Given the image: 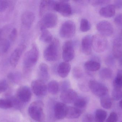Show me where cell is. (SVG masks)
I'll list each match as a JSON object with an SVG mask.
<instances>
[{
    "label": "cell",
    "mask_w": 122,
    "mask_h": 122,
    "mask_svg": "<svg viewBox=\"0 0 122 122\" xmlns=\"http://www.w3.org/2000/svg\"><path fill=\"white\" fill-rule=\"evenodd\" d=\"M61 56V46L59 41L55 38L50 43L44 52V57L47 61L54 62Z\"/></svg>",
    "instance_id": "1"
},
{
    "label": "cell",
    "mask_w": 122,
    "mask_h": 122,
    "mask_svg": "<svg viewBox=\"0 0 122 122\" xmlns=\"http://www.w3.org/2000/svg\"><path fill=\"white\" fill-rule=\"evenodd\" d=\"M44 106V104L42 101L38 100L32 102L28 108L29 116L37 122L43 121L45 117Z\"/></svg>",
    "instance_id": "2"
},
{
    "label": "cell",
    "mask_w": 122,
    "mask_h": 122,
    "mask_svg": "<svg viewBox=\"0 0 122 122\" xmlns=\"http://www.w3.org/2000/svg\"><path fill=\"white\" fill-rule=\"evenodd\" d=\"M39 57V51L37 46L33 44L30 50L24 55L23 64L26 69H29L34 66L37 63Z\"/></svg>",
    "instance_id": "3"
},
{
    "label": "cell",
    "mask_w": 122,
    "mask_h": 122,
    "mask_svg": "<svg viewBox=\"0 0 122 122\" xmlns=\"http://www.w3.org/2000/svg\"><path fill=\"white\" fill-rule=\"evenodd\" d=\"M107 40L105 37L100 34H97L92 36V45L93 49L97 53L104 52L107 47Z\"/></svg>",
    "instance_id": "4"
},
{
    "label": "cell",
    "mask_w": 122,
    "mask_h": 122,
    "mask_svg": "<svg viewBox=\"0 0 122 122\" xmlns=\"http://www.w3.org/2000/svg\"><path fill=\"white\" fill-rule=\"evenodd\" d=\"M76 32V26L74 22L71 20L65 21L61 26L59 31L60 36L64 38L72 37Z\"/></svg>",
    "instance_id": "5"
},
{
    "label": "cell",
    "mask_w": 122,
    "mask_h": 122,
    "mask_svg": "<svg viewBox=\"0 0 122 122\" xmlns=\"http://www.w3.org/2000/svg\"><path fill=\"white\" fill-rule=\"evenodd\" d=\"M89 87L92 93L95 96L102 97L108 94L107 87L103 84L96 80H90L89 83Z\"/></svg>",
    "instance_id": "6"
},
{
    "label": "cell",
    "mask_w": 122,
    "mask_h": 122,
    "mask_svg": "<svg viewBox=\"0 0 122 122\" xmlns=\"http://www.w3.org/2000/svg\"><path fill=\"white\" fill-rule=\"evenodd\" d=\"M58 22L57 15L54 13L49 12L43 16L42 20L39 23V27L46 29L53 28L56 26Z\"/></svg>",
    "instance_id": "7"
},
{
    "label": "cell",
    "mask_w": 122,
    "mask_h": 122,
    "mask_svg": "<svg viewBox=\"0 0 122 122\" xmlns=\"http://www.w3.org/2000/svg\"><path fill=\"white\" fill-rule=\"evenodd\" d=\"M62 58L65 62H68L74 58L75 51L73 42L67 41L64 43L62 47Z\"/></svg>",
    "instance_id": "8"
},
{
    "label": "cell",
    "mask_w": 122,
    "mask_h": 122,
    "mask_svg": "<svg viewBox=\"0 0 122 122\" xmlns=\"http://www.w3.org/2000/svg\"><path fill=\"white\" fill-rule=\"evenodd\" d=\"M31 88L34 94L38 96H43L47 93L48 88L45 82L41 80L33 81L31 84Z\"/></svg>",
    "instance_id": "9"
},
{
    "label": "cell",
    "mask_w": 122,
    "mask_h": 122,
    "mask_svg": "<svg viewBox=\"0 0 122 122\" xmlns=\"http://www.w3.org/2000/svg\"><path fill=\"white\" fill-rule=\"evenodd\" d=\"M96 27L100 34L104 37L110 36L114 32L113 26L108 21L103 20L99 21L97 24Z\"/></svg>",
    "instance_id": "10"
},
{
    "label": "cell",
    "mask_w": 122,
    "mask_h": 122,
    "mask_svg": "<svg viewBox=\"0 0 122 122\" xmlns=\"http://www.w3.org/2000/svg\"><path fill=\"white\" fill-rule=\"evenodd\" d=\"M54 11L59 13L64 16H69L72 14L71 6L67 1H56Z\"/></svg>",
    "instance_id": "11"
},
{
    "label": "cell",
    "mask_w": 122,
    "mask_h": 122,
    "mask_svg": "<svg viewBox=\"0 0 122 122\" xmlns=\"http://www.w3.org/2000/svg\"><path fill=\"white\" fill-rule=\"evenodd\" d=\"M31 92L30 89L27 86L19 87L16 92V98L23 104L27 103L31 99Z\"/></svg>",
    "instance_id": "12"
},
{
    "label": "cell",
    "mask_w": 122,
    "mask_h": 122,
    "mask_svg": "<svg viewBox=\"0 0 122 122\" xmlns=\"http://www.w3.org/2000/svg\"><path fill=\"white\" fill-rule=\"evenodd\" d=\"M78 96V95L75 91L69 89L61 91L60 98L63 103L69 104L74 103Z\"/></svg>",
    "instance_id": "13"
},
{
    "label": "cell",
    "mask_w": 122,
    "mask_h": 122,
    "mask_svg": "<svg viewBox=\"0 0 122 122\" xmlns=\"http://www.w3.org/2000/svg\"><path fill=\"white\" fill-rule=\"evenodd\" d=\"M25 48V46L21 44L14 50L11 55L10 62L11 65L15 67L17 66L20 57Z\"/></svg>",
    "instance_id": "14"
},
{
    "label": "cell",
    "mask_w": 122,
    "mask_h": 122,
    "mask_svg": "<svg viewBox=\"0 0 122 122\" xmlns=\"http://www.w3.org/2000/svg\"><path fill=\"white\" fill-rule=\"evenodd\" d=\"M67 107L63 102H56L54 107V116L56 118L61 120L66 117Z\"/></svg>",
    "instance_id": "15"
},
{
    "label": "cell",
    "mask_w": 122,
    "mask_h": 122,
    "mask_svg": "<svg viewBox=\"0 0 122 122\" xmlns=\"http://www.w3.org/2000/svg\"><path fill=\"white\" fill-rule=\"evenodd\" d=\"M35 19V14L32 11H25L23 13L21 16L22 24L28 29H29L31 27Z\"/></svg>",
    "instance_id": "16"
},
{
    "label": "cell",
    "mask_w": 122,
    "mask_h": 122,
    "mask_svg": "<svg viewBox=\"0 0 122 122\" xmlns=\"http://www.w3.org/2000/svg\"><path fill=\"white\" fill-rule=\"evenodd\" d=\"M56 1L53 0H42L39 5V14L40 16H44L48 11H54V5Z\"/></svg>",
    "instance_id": "17"
},
{
    "label": "cell",
    "mask_w": 122,
    "mask_h": 122,
    "mask_svg": "<svg viewBox=\"0 0 122 122\" xmlns=\"http://www.w3.org/2000/svg\"><path fill=\"white\" fill-rule=\"evenodd\" d=\"M92 36L91 35H87L83 37L82 40V51L86 55H90L92 53Z\"/></svg>",
    "instance_id": "18"
},
{
    "label": "cell",
    "mask_w": 122,
    "mask_h": 122,
    "mask_svg": "<svg viewBox=\"0 0 122 122\" xmlns=\"http://www.w3.org/2000/svg\"><path fill=\"white\" fill-rule=\"evenodd\" d=\"M112 54L115 58L119 59L122 57V39H115L112 47Z\"/></svg>",
    "instance_id": "19"
},
{
    "label": "cell",
    "mask_w": 122,
    "mask_h": 122,
    "mask_svg": "<svg viewBox=\"0 0 122 122\" xmlns=\"http://www.w3.org/2000/svg\"><path fill=\"white\" fill-rule=\"evenodd\" d=\"M71 69V65L68 62H61L57 68L58 74L61 78H65L69 74Z\"/></svg>",
    "instance_id": "20"
},
{
    "label": "cell",
    "mask_w": 122,
    "mask_h": 122,
    "mask_svg": "<svg viewBox=\"0 0 122 122\" xmlns=\"http://www.w3.org/2000/svg\"><path fill=\"white\" fill-rule=\"evenodd\" d=\"M115 7L113 4H109L102 7L99 11L100 16L105 18H109L112 17L116 13Z\"/></svg>",
    "instance_id": "21"
},
{
    "label": "cell",
    "mask_w": 122,
    "mask_h": 122,
    "mask_svg": "<svg viewBox=\"0 0 122 122\" xmlns=\"http://www.w3.org/2000/svg\"><path fill=\"white\" fill-rule=\"evenodd\" d=\"M39 80L46 82L49 78L48 66L44 63H41L39 67Z\"/></svg>",
    "instance_id": "22"
},
{
    "label": "cell",
    "mask_w": 122,
    "mask_h": 122,
    "mask_svg": "<svg viewBox=\"0 0 122 122\" xmlns=\"http://www.w3.org/2000/svg\"><path fill=\"white\" fill-rule=\"evenodd\" d=\"M82 110L77 107L67 106L66 117L69 119H77L81 114Z\"/></svg>",
    "instance_id": "23"
},
{
    "label": "cell",
    "mask_w": 122,
    "mask_h": 122,
    "mask_svg": "<svg viewBox=\"0 0 122 122\" xmlns=\"http://www.w3.org/2000/svg\"><path fill=\"white\" fill-rule=\"evenodd\" d=\"M84 68L86 70L90 72L98 71L100 69L101 65L100 63L97 61L90 60L85 62Z\"/></svg>",
    "instance_id": "24"
},
{
    "label": "cell",
    "mask_w": 122,
    "mask_h": 122,
    "mask_svg": "<svg viewBox=\"0 0 122 122\" xmlns=\"http://www.w3.org/2000/svg\"><path fill=\"white\" fill-rule=\"evenodd\" d=\"M40 29L41 31L40 40L45 43H51L53 41V36L51 32L45 28L41 27Z\"/></svg>",
    "instance_id": "25"
},
{
    "label": "cell",
    "mask_w": 122,
    "mask_h": 122,
    "mask_svg": "<svg viewBox=\"0 0 122 122\" xmlns=\"http://www.w3.org/2000/svg\"><path fill=\"white\" fill-rule=\"evenodd\" d=\"M100 104L104 109H109L112 107V102L110 97L106 95L100 97Z\"/></svg>",
    "instance_id": "26"
},
{
    "label": "cell",
    "mask_w": 122,
    "mask_h": 122,
    "mask_svg": "<svg viewBox=\"0 0 122 122\" xmlns=\"http://www.w3.org/2000/svg\"><path fill=\"white\" fill-rule=\"evenodd\" d=\"M107 116V112L102 109L97 110L95 112V119L96 122H104Z\"/></svg>",
    "instance_id": "27"
},
{
    "label": "cell",
    "mask_w": 122,
    "mask_h": 122,
    "mask_svg": "<svg viewBox=\"0 0 122 122\" xmlns=\"http://www.w3.org/2000/svg\"><path fill=\"white\" fill-rule=\"evenodd\" d=\"M87 102L88 100L86 97L78 96L74 102V105L75 107L81 110L86 107Z\"/></svg>",
    "instance_id": "28"
},
{
    "label": "cell",
    "mask_w": 122,
    "mask_h": 122,
    "mask_svg": "<svg viewBox=\"0 0 122 122\" xmlns=\"http://www.w3.org/2000/svg\"><path fill=\"white\" fill-rule=\"evenodd\" d=\"M47 88L49 92L53 95L58 94L60 89L59 84L55 80H52L49 83Z\"/></svg>",
    "instance_id": "29"
},
{
    "label": "cell",
    "mask_w": 122,
    "mask_h": 122,
    "mask_svg": "<svg viewBox=\"0 0 122 122\" xmlns=\"http://www.w3.org/2000/svg\"><path fill=\"white\" fill-rule=\"evenodd\" d=\"M10 47L9 41L5 39L0 38V55H2L8 51Z\"/></svg>",
    "instance_id": "30"
},
{
    "label": "cell",
    "mask_w": 122,
    "mask_h": 122,
    "mask_svg": "<svg viewBox=\"0 0 122 122\" xmlns=\"http://www.w3.org/2000/svg\"><path fill=\"white\" fill-rule=\"evenodd\" d=\"M99 76L102 79H109L112 77V70L110 68H103L100 71Z\"/></svg>",
    "instance_id": "31"
},
{
    "label": "cell",
    "mask_w": 122,
    "mask_h": 122,
    "mask_svg": "<svg viewBox=\"0 0 122 122\" xmlns=\"http://www.w3.org/2000/svg\"><path fill=\"white\" fill-rule=\"evenodd\" d=\"M114 88L122 89V71H119L113 81Z\"/></svg>",
    "instance_id": "32"
},
{
    "label": "cell",
    "mask_w": 122,
    "mask_h": 122,
    "mask_svg": "<svg viewBox=\"0 0 122 122\" xmlns=\"http://www.w3.org/2000/svg\"><path fill=\"white\" fill-rule=\"evenodd\" d=\"M13 107V102L10 100L7 99H0V108L6 110Z\"/></svg>",
    "instance_id": "33"
},
{
    "label": "cell",
    "mask_w": 122,
    "mask_h": 122,
    "mask_svg": "<svg viewBox=\"0 0 122 122\" xmlns=\"http://www.w3.org/2000/svg\"><path fill=\"white\" fill-rule=\"evenodd\" d=\"M91 28V25L89 21L85 18L82 19L80 24V30L82 32H85Z\"/></svg>",
    "instance_id": "34"
},
{
    "label": "cell",
    "mask_w": 122,
    "mask_h": 122,
    "mask_svg": "<svg viewBox=\"0 0 122 122\" xmlns=\"http://www.w3.org/2000/svg\"><path fill=\"white\" fill-rule=\"evenodd\" d=\"M112 97L115 101H119L122 99V89L114 88L112 92Z\"/></svg>",
    "instance_id": "35"
},
{
    "label": "cell",
    "mask_w": 122,
    "mask_h": 122,
    "mask_svg": "<svg viewBox=\"0 0 122 122\" xmlns=\"http://www.w3.org/2000/svg\"><path fill=\"white\" fill-rule=\"evenodd\" d=\"M7 81L5 79L0 80V94L6 91L8 89Z\"/></svg>",
    "instance_id": "36"
},
{
    "label": "cell",
    "mask_w": 122,
    "mask_h": 122,
    "mask_svg": "<svg viewBox=\"0 0 122 122\" xmlns=\"http://www.w3.org/2000/svg\"><path fill=\"white\" fill-rule=\"evenodd\" d=\"M118 120V117L117 114L115 112H111L106 122H117Z\"/></svg>",
    "instance_id": "37"
},
{
    "label": "cell",
    "mask_w": 122,
    "mask_h": 122,
    "mask_svg": "<svg viewBox=\"0 0 122 122\" xmlns=\"http://www.w3.org/2000/svg\"><path fill=\"white\" fill-rule=\"evenodd\" d=\"M90 3L93 6H98L99 5L107 4L110 2V1L107 0H94L89 1Z\"/></svg>",
    "instance_id": "38"
},
{
    "label": "cell",
    "mask_w": 122,
    "mask_h": 122,
    "mask_svg": "<svg viewBox=\"0 0 122 122\" xmlns=\"http://www.w3.org/2000/svg\"><path fill=\"white\" fill-rule=\"evenodd\" d=\"M82 122H96L95 117L91 114L85 115L82 117Z\"/></svg>",
    "instance_id": "39"
},
{
    "label": "cell",
    "mask_w": 122,
    "mask_h": 122,
    "mask_svg": "<svg viewBox=\"0 0 122 122\" xmlns=\"http://www.w3.org/2000/svg\"><path fill=\"white\" fill-rule=\"evenodd\" d=\"M8 1L0 0V12H3L9 6Z\"/></svg>",
    "instance_id": "40"
},
{
    "label": "cell",
    "mask_w": 122,
    "mask_h": 122,
    "mask_svg": "<svg viewBox=\"0 0 122 122\" xmlns=\"http://www.w3.org/2000/svg\"><path fill=\"white\" fill-rule=\"evenodd\" d=\"M70 84L69 82L67 81H64L61 82L60 85H59V89H61V91L70 89L69 87Z\"/></svg>",
    "instance_id": "41"
},
{
    "label": "cell",
    "mask_w": 122,
    "mask_h": 122,
    "mask_svg": "<svg viewBox=\"0 0 122 122\" xmlns=\"http://www.w3.org/2000/svg\"><path fill=\"white\" fill-rule=\"evenodd\" d=\"M73 74L75 78L79 79L82 76V73L79 69L77 67H75L73 69Z\"/></svg>",
    "instance_id": "42"
},
{
    "label": "cell",
    "mask_w": 122,
    "mask_h": 122,
    "mask_svg": "<svg viewBox=\"0 0 122 122\" xmlns=\"http://www.w3.org/2000/svg\"><path fill=\"white\" fill-rule=\"evenodd\" d=\"M115 23L118 26L122 27V14L117 15L114 19Z\"/></svg>",
    "instance_id": "43"
},
{
    "label": "cell",
    "mask_w": 122,
    "mask_h": 122,
    "mask_svg": "<svg viewBox=\"0 0 122 122\" xmlns=\"http://www.w3.org/2000/svg\"><path fill=\"white\" fill-rule=\"evenodd\" d=\"M17 35V31L15 28L13 29L9 36L10 40L11 41H14L16 38Z\"/></svg>",
    "instance_id": "44"
},
{
    "label": "cell",
    "mask_w": 122,
    "mask_h": 122,
    "mask_svg": "<svg viewBox=\"0 0 122 122\" xmlns=\"http://www.w3.org/2000/svg\"><path fill=\"white\" fill-rule=\"evenodd\" d=\"M113 5L115 7V9H120L122 8V0H118L115 1Z\"/></svg>",
    "instance_id": "45"
},
{
    "label": "cell",
    "mask_w": 122,
    "mask_h": 122,
    "mask_svg": "<svg viewBox=\"0 0 122 122\" xmlns=\"http://www.w3.org/2000/svg\"><path fill=\"white\" fill-rule=\"evenodd\" d=\"M106 59V63L108 64L112 65V64L114 63V60L112 57H108Z\"/></svg>",
    "instance_id": "46"
},
{
    "label": "cell",
    "mask_w": 122,
    "mask_h": 122,
    "mask_svg": "<svg viewBox=\"0 0 122 122\" xmlns=\"http://www.w3.org/2000/svg\"><path fill=\"white\" fill-rule=\"evenodd\" d=\"M119 64L120 66H122V57L119 58Z\"/></svg>",
    "instance_id": "47"
},
{
    "label": "cell",
    "mask_w": 122,
    "mask_h": 122,
    "mask_svg": "<svg viewBox=\"0 0 122 122\" xmlns=\"http://www.w3.org/2000/svg\"><path fill=\"white\" fill-rule=\"evenodd\" d=\"M119 106L120 107V108L122 109V99L119 102Z\"/></svg>",
    "instance_id": "48"
},
{
    "label": "cell",
    "mask_w": 122,
    "mask_h": 122,
    "mask_svg": "<svg viewBox=\"0 0 122 122\" xmlns=\"http://www.w3.org/2000/svg\"><path fill=\"white\" fill-rule=\"evenodd\" d=\"M2 31L1 29H0V38L1 37V34H2Z\"/></svg>",
    "instance_id": "49"
},
{
    "label": "cell",
    "mask_w": 122,
    "mask_h": 122,
    "mask_svg": "<svg viewBox=\"0 0 122 122\" xmlns=\"http://www.w3.org/2000/svg\"><path fill=\"white\" fill-rule=\"evenodd\" d=\"M121 35H122V31H121Z\"/></svg>",
    "instance_id": "50"
},
{
    "label": "cell",
    "mask_w": 122,
    "mask_h": 122,
    "mask_svg": "<svg viewBox=\"0 0 122 122\" xmlns=\"http://www.w3.org/2000/svg\"><path fill=\"white\" fill-rule=\"evenodd\" d=\"M122 122V121H121V122Z\"/></svg>",
    "instance_id": "51"
}]
</instances>
